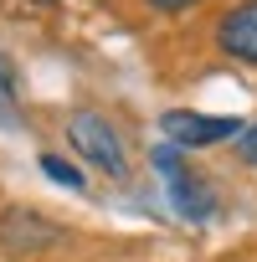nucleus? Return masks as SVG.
<instances>
[{
    "label": "nucleus",
    "mask_w": 257,
    "mask_h": 262,
    "mask_svg": "<svg viewBox=\"0 0 257 262\" xmlns=\"http://www.w3.org/2000/svg\"><path fill=\"white\" fill-rule=\"evenodd\" d=\"M67 144L77 160H88L93 170L113 175V180H128V155H123V139H118V128L113 118L93 113V108H77L67 118Z\"/></svg>",
    "instance_id": "nucleus-1"
},
{
    "label": "nucleus",
    "mask_w": 257,
    "mask_h": 262,
    "mask_svg": "<svg viewBox=\"0 0 257 262\" xmlns=\"http://www.w3.org/2000/svg\"><path fill=\"white\" fill-rule=\"evenodd\" d=\"M242 118H231V113H196V108H165L160 113V139H170L175 149H216V144H226V139H237L242 134Z\"/></svg>",
    "instance_id": "nucleus-2"
},
{
    "label": "nucleus",
    "mask_w": 257,
    "mask_h": 262,
    "mask_svg": "<svg viewBox=\"0 0 257 262\" xmlns=\"http://www.w3.org/2000/svg\"><path fill=\"white\" fill-rule=\"evenodd\" d=\"M216 52L226 62L257 67V0H237V6L221 11V21H216Z\"/></svg>",
    "instance_id": "nucleus-3"
},
{
    "label": "nucleus",
    "mask_w": 257,
    "mask_h": 262,
    "mask_svg": "<svg viewBox=\"0 0 257 262\" xmlns=\"http://www.w3.org/2000/svg\"><path fill=\"white\" fill-rule=\"evenodd\" d=\"M165 190H170V206L185 216V221H211L216 216V190H211V180L206 175H196L190 165L185 170H175V175H165Z\"/></svg>",
    "instance_id": "nucleus-4"
},
{
    "label": "nucleus",
    "mask_w": 257,
    "mask_h": 262,
    "mask_svg": "<svg viewBox=\"0 0 257 262\" xmlns=\"http://www.w3.org/2000/svg\"><path fill=\"white\" fill-rule=\"evenodd\" d=\"M0 123L6 128H16L21 123V98H16V67H11V57L0 52Z\"/></svg>",
    "instance_id": "nucleus-5"
},
{
    "label": "nucleus",
    "mask_w": 257,
    "mask_h": 262,
    "mask_svg": "<svg viewBox=\"0 0 257 262\" xmlns=\"http://www.w3.org/2000/svg\"><path fill=\"white\" fill-rule=\"evenodd\" d=\"M41 170L57 180V185H67V190H88V180H82V170L77 165H67L62 155H41Z\"/></svg>",
    "instance_id": "nucleus-6"
},
{
    "label": "nucleus",
    "mask_w": 257,
    "mask_h": 262,
    "mask_svg": "<svg viewBox=\"0 0 257 262\" xmlns=\"http://www.w3.org/2000/svg\"><path fill=\"white\" fill-rule=\"evenodd\" d=\"M237 155H242V165H257V123H247L237 134Z\"/></svg>",
    "instance_id": "nucleus-7"
},
{
    "label": "nucleus",
    "mask_w": 257,
    "mask_h": 262,
    "mask_svg": "<svg viewBox=\"0 0 257 262\" xmlns=\"http://www.w3.org/2000/svg\"><path fill=\"white\" fill-rule=\"evenodd\" d=\"M149 11H160V16H180V11H196L201 0H144Z\"/></svg>",
    "instance_id": "nucleus-8"
}]
</instances>
